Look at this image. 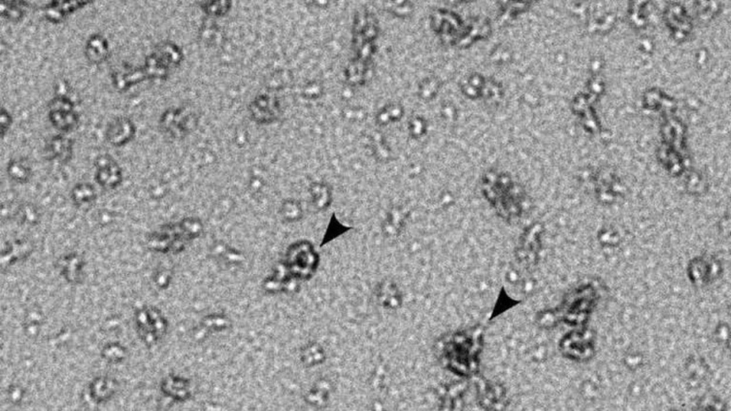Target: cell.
Listing matches in <instances>:
<instances>
[{
    "instance_id": "obj_25",
    "label": "cell",
    "mask_w": 731,
    "mask_h": 411,
    "mask_svg": "<svg viewBox=\"0 0 731 411\" xmlns=\"http://www.w3.org/2000/svg\"><path fill=\"white\" fill-rule=\"evenodd\" d=\"M186 382H182L181 380L175 379L171 382L168 380L165 382V390L168 394L180 399L187 398L189 395L188 387Z\"/></svg>"
},
{
    "instance_id": "obj_19",
    "label": "cell",
    "mask_w": 731,
    "mask_h": 411,
    "mask_svg": "<svg viewBox=\"0 0 731 411\" xmlns=\"http://www.w3.org/2000/svg\"><path fill=\"white\" fill-rule=\"evenodd\" d=\"M377 296L379 303L387 310H397L403 303L401 292L393 284H386L381 287Z\"/></svg>"
},
{
    "instance_id": "obj_10",
    "label": "cell",
    "mask_w": 731,
    "mask_h": 411,
    "mask_svg": "<svg viewBox=\"0 0 731 411\" xmlns=\"http://www.w3.org/2000/svg\"><path fill=\"white\" fill-rule=\"evenodd\" d=\"M542 228L533 226L523 234L516 254L518 261L529 268L536 264L540 251Z\"/></svg>"
},
{
    "instance_id": "obj_2",
    "label": "cell",
    "mask_w": 731,
    "mask_h": 411,
    "mask_svg": "<svg viewBox=\"0 0 731 411\" xmlns=\"http://www.w3.org/2000/svg\"><path fill=\"white\" fill-rule=\"evenodd\" d=\"M484 193L495 211L505 219H514L521 212L522 195L509 178L492 175L484 179Z\"/></svg>"
},
{
    "instance_id": "obj_4",
    "label": "cell",
    "mask_w": 731,
    "mask_h": 411,
    "mask_svg": "<svg viewBox=\"0 0 731 411\" xmlns=\"http://www.w3.org/2000/svg\"><path fill=\"white\" fill-rule=\"evenodd\" d=\"M201 231V224L193 220L165 226L150 236L148 245L159 252L175 253L196 238Z\"/></svg>"
},
{
    "instance_id": "obj_27",
    "label": "cell",
    "mask_w": 731,
    "mask_h": 411,
    "mask_svg": "<svg viewBox=\"0 0 731 411\" xmlns=\"http://www.w3.org/2000/svg\"><path fill=\"white\" fill-rule=\"evenodd\" d=\"M0 122H1V136L2 138H4L5 135L13 124L12 115L4 108H2L1 113H0Z\"/></svg>"
},
{
    "instance_id": "obj_9",
    "label": "cell",
    "mask_w": 731,
    "mask_h": 411,
    "mask_svg": "<svg viewBox=\"0 0 731 411\" xmlns=\"http://www.w3.org/2000/svg\"><path fill=\"white\" fill-rule=\"evenodd\" d=\"M137 324L140 336L147 345H154L162 338L167 324L154 308H144L137 315Z\"/></svg>"
},
{
    "instance_id": "obj_21",
    "label": "cell",
    "mask_w": 731,
    "mask_h": 411,
    "mask_svg": "<svg viewBox=\"0 0 731 411\" xmlns=\"http://www.w3.org/2000/svg\"><path fill=\"white\" fill-rule=\"evenodd\" d=\"M115 388V385L110 380H96L91 386V396L96 402L103 401L113 395Z\"/></svg>"
},
{
    "instance_id": "obj_22",
    "label": "cell",
    "mask_w": 731,
    "mask_h": 411,
    "mask_svg": "<svg viewBox=\"0 0 731 411\" xmlns=\"http://www.w3.org/2000/svg\"><path fill=\"white\" fill-rule=\"evenodd\" d=\"M16 216L23 224L36 226L40 223L41 214L34 204L24 203L20 206Z\"/></svg>"
},
{
    "instance_id": "obj_26",
    "label": "cell",
    "mask_w": 731,
    "mask_h": 411,
    "mask_svg": "<svg viewBox=\"0 0 731 411\" xmlns=\"http://www.w3.org/2000/svg\"><path fill=\"white\" fill-rule=\"evenodd\" d=\"M124 356V351L116 345L108 346L104 351V356L108 361L113 363L121 361Z\"/></svg>"
},
{
    "instance_id": "obj_18",
    "label": "cell",
    "mask_w": 731,
    "mask_h": 411,
    "mask_svg": "<svg viewBox=\"0 0 731 411\" xmlns=\"http://www.w3.org/2000/svg\"><path fill=\"white\" fill-rule=\"evenodd\" d=\"M74 204L80 209H86L95 202L97 194L95 188L89 183L76 185L71 193Z\"/></svg>"
},
{
    "instance_id": "obj_16",
    "label": "cell",
    "mask_w": 731,
    "mask_h": 411,
    "mask_svg": "<svg viewBox=\"0 0 731 411\" xmlns=\"http://www.w3.org/2000/svg\"><path fill=\"white\" fill-rule=\"evenodd\" d=\"M33 247L30 243L24 239H17L6 244L2 252V264L8 266L29 255Z\"/></svg>"
},
{
    "instance_id": "obj_3",
    "label": "cell",
    "mask_w": 731,
    "mask_h": 411,
    "mask_svg": "<svg viewBox=\"0 0 731 411\" xmlns=\"http://www.w3.org/2000/svg\"><path fill=\"white\" fill-rule=\"evenodd\" d=\"M598 299L599 296L591 286L576 289L565 298L557 310V314L551 315V321H555L557 317L572 326L584 324L592 313Z\"/></svg>"
},
{
    "instance_id": "obj_11",
    "label": "cell",
    "mask_w": 731,
    "mask_h": 411,
    "mask_svg": "<svg viewBox=\"0 0 731 411\" xmlns=\"http://www.w3.org/2000/svg\"><path fill=\"white\" fill-rule=\"evenodd\" d=\"M136 127L130 119L119 117L112 120L106 129L108 142L115 147H122L135 138Z\"/></svg>"
},
{
    "instance_id": "obj_23",
    "label": "cell",
    "mask_w": 731,
    "mask_h": 411,
    "mask_svg": "<svg viewBox=\"0 0 731 411\" xmlns=\"http://www.w3.org/2000/svg\"><path fill=\"white\" fill-rule=\"evenodd\" d=\"M325 359V352L317 342H312L308 345L302 353V361L309 367L321 364Z\"/></svg>"
},
{
    "instance_id": "obj_1",
    "label": "cell",
    "mask_w": 731,
    "mask_h": 411,
    "mask_svg": "<svg viewBox=\"0 0 731 411\" xmlns=\"http://www.w3.org/2000/svg\"><path fill=\"white\" fill-rule=\"evenodd\" d=\"M481 349L482 338L479 335L456 333L444 342L443 359L452 372L470 376L478 370Z\"/></svg>"
},
{
    "instance_id": "obj_7",
    "label": "cell",
    "mask_w": 731,
    "mask_h": 411,
    "mask_svg": "<svg viewBox=\"0 0 731 411\" xmlns=\"http://www.w3.org/2000/svg\"><path fill=\"white\" fill-rule=\"evenodd\" d=\"M560 348L565 356L572 360L584 361L593 356V338L586 332H572L562 338Z\"/></svg>"
},
{
    "instance_id": "obj_14",
    "label": "cell",
    "mask_w": 731,
    "mask_h": 411,
    "mask_svg": "<svg viewBox=\"0 0 731 411\" xmlns=\"http://www.w3.org/2000/svg\"><path fill=\"white\" fill-rule=\"evenodd\" d=\"M85 52L87 59L92 64L105 62L109 57L110 45L107 38L101 34H93L86 42Z\"/></svg>"
},
{
    "instance_id": "obj_6",
    "label": "cell",
    "mask_w": 731,
    "mask_h": 411,
    "mask_svg": "<svg viewBox=\"0 0 731 411\" xmlns=\"http://www.w3.org/2000/svg\"><path fill=\"white\" fill-rule=\"evenodd\" d=\"M48 117L56 129L64 133L75 130L80 123L75 101L68 97L55 96L49 104Z\"/></svg>"
},
{
    "instance_id": "obj_17",
    "label": "cell",
    "mask_w": 731,
    "mask_h": 411,
    "mask_svg": "<svg viewBox=\"0 0 731 411\" xmlns=\"http://www.w3.org/2000/svg\"><path fill=\"white\" fill-rule=\"evenodd\" d=\"M7 173L12 180L22 185L28 183L32 177L31 164L24 158L11 159L7 166Z\"/></svg>"
},
{
    "instance_id": "obj_24",
    "label": "cell",
    "mask_w": 731,
    "mask_h": 411,
    "mask_svg": "<svg viewBox=\"0 0 731 411\" xmlns=\"http://www.w3.org/2000/svg\"><path fill=\"white\" fill-rule=\"evenodd\" d=\"M329 391L328 384L326 382H320L308 393L307 401L315 406H324L328 401Z\"/></svg>"
},
{
    "instance_id": "obj_8",
    "label": "cell",
    "mask_w": 731,
    "mask_h": 411,
    "mask_svg": "<svg viewBox=\"0 0 731 411\" xmlns=\"http://www.w3.org/2000/svg\"><path fill=\"white\" fill-rule=\"evenodd\" d=\"M95 181L105 189H117L123 182L122 169L110 154L99 155L94 160Z\"/></svg>"
},
{
    "instance_id": "obj_15",
    "label": "cell",
    "mask_w": 731,
    "mask_h": 411,
    "mask_svg": "<svg viewBox=\"0 0 731 411\" xmlns=\"http://www.w3.org/2000/svg\"><path fill=\"white\" fill-rule=\"evenodd\" d=\"M83 259L76 254L66 255L58 261L62 275L71 283H80L83 279Z\"/></svg>"
},
{
    "instance_id": "obj_5",
    "label": "cell",
    "mask_w": 731,
    "mask_h": 411,
    "mask_svg": "<svg viewBox=\"0 0 731 411\" xmlns=\"http://www.w3.org/2000/svg\"><path fill=\"white\" fill-rule=\"evenodd\" d=\"M318 260V256L310 246L297 245L287 252L285 266L292 277L306 280L315 272Z\"/></svg>"
},
{
    "instance_id": "obj_20",
    "label": "cell",
    "mask_w": 731,
    "mask_h": 411,
    "mask_svg": "<svg viewBox=\"0 0 731 411\" xmlns=\"http://www.w3.org/2000/svg\"><path fill=\"white\" fill-rule=\"evenodd\" d=\"M28 5L24 1H6L1 3L0 10L5 19L17 22L24 17Z\"/></svg>"
},
{
    "instance_id": "obj_13",
    "label": "cell",
    "mask_w": 731,
    "mask_h": 411,
    "mask_svg": "<svg viewBox=\"0 0 731 411\" xmlns=\"http://www.w3.org/2000/svg\"><path fill=\"white\" fill-rule=\"evenodd\" d=\"M90 3L89 1H52L46 4L43 9L45 17L49 22L57 24Z\"/></svg>"
},
{
    "instance_id": "obj_12",
    "label": "cell",
    "mask_w": 731,
    "mask_h": 411,
    "mask_svg": "<svg viewBox=\"0 0 731 411\" xmlns=\"http://www.w3.org/2000/svg\"><path fill=\"white\" fill-rule=\"evenodd\" d=\"M45 150L49 159L61 164H66L73 157L74 143L68 137L60 134L56 135L48 142Z\"/></svg>"
}]
</instances>
